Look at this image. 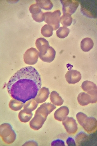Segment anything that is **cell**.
<instances>
[{
  "mask_svg": "<svg viewBox=\"0 0 97 146\" xmlns=\"http://www.w3.org/2000/svg\"><path fill=\"white\" fill-rule=\"evenodd\" d=\"M42 86L41 75L32 67L18 70L10 79L7 89L13 99L23 103L36 97Z\"/></svg>",
  "mask_w": 97,
  "mask_h": 146,
  "instance_id": "cell-1",
  "label": "cell"
},
{
  "mask_svg": "<svg viewBox=\"0 0 97 146\" xmlns=\"http://www.w3.org/2000/svg\"><path fill=\"white\" fill-rule=\"evenodd\" d=\"M0 135L5 143L10 144L16 139L17 135L10 124L3 123L0 126Z\"/></svg>",
  "mask_w": 97,
  "mask_h": 146,
  "instance_id": "cell-2",
  "label": "cell"
},
{
  "mask_svg": "<svg viewBox=\"0 0 97 146\" xmlns=\"http://www.w3.org/2000/svg\"><path fill=\"white\" fill-rule=\"evenodd\" d=\"M44 21L48 25L52 26L53 30H56L60 27V19L61 13L59 10L53 12H48L44 13Z\"/></svg>",
  "mask_w": 97,
  "mask_h": 146,
  "instance_id": "cell-3",
  "label": "cell"
},
{
  "mask_svg": "<svg viewBox=\"0 0 97 146\" xmlns=\"http://www.w3.org/2000/svg\"><path fill=\"white\" fill-rule=\"evenodd\" d=\"M60 2L63 5V15L69 16L76 12L79 5V1L77 0H64Z\"/></svg>",
  "mask_w": 97,
  "mask_h": 146,
  "instance_id": "cell-4",
  "label": "cell"
},
{
  "mask_svg": "<svg viewBox=\"0 0 97 146\" xmlns=\"http://www.w3.org/2000/svg\"><path fill=\"white\" fill-rule=\"evenodd\" d=\"M81 88L87 94H89L92 99V104L97 102V86L93 82L85 81L82 83Z\"/></svg>",
  "mask_w": 97,
  "mask_h": 146,
  "instance_id": "cell-5",
  "label": "cell"
},
{
  "mask_svg": "<svg viewBox=\"0 0 97 146\" xmlns=\"http://www.w3.org/2000/svg\"><path fill=\"white\" fill-rule=\"evenodd\" d=\"M39 52L34 48H31L26 50L23 55L25 63L29 65H33L38 61Z\"/></svg>",
  "mask_w": 97,
  "mask_h": 146,
  "instance_id": "cell-6",
  "label": "cell"
},
{
  "mask_svg": "<svg viewBox=\"0 0 97 146\" xmlns=\"http://www.w3.org/2000/svg\"><path fill=\"white\" fill-rule=\"evenodd\" d=\"M62 124L67 133L70 135L75 134L77 131V124L76 123V120L72 117H66L62 121Z\"/></svg>",
  "mask_w": 97,
  "mask_h": 146,
  "instance_id": "cell-7",
  "label": "cell"
},
{
  "mask_svg": "<svg viewBox=\"0 0 97 146\" xmlns=\"http://www.w3.org/2000/svg\"><path fill=\"white\" fill-rule=\"evenodd\" d=\"M46 119L47 117L36 112L33 119L30 122V126L33 130H39L42 128Z\"/></svg>",
  "mask_w": 97,
  "mask_h": 146,
  "instance_id": "cell-8",
  "label": "cell"
},
{
  "mask_svg": "<svg viewBox=\"0 0 97 146\" xmlns=\"http://www.w3.org/2000/svg\"><path fill=\"white\" fill-rule=\"evenodd\" d=\"M97 119L94 117H87L82 124V128L87 133H94L97 130Z\"/></svg>",
  "mask_w": 97,
  "mask_h": 146,
  "instance_id": "cell-9",
  "label": "cell"
},
{
  "mask_svg": "<svg viewBox=\"0 0 97 146\" xmlns=\"http://www.w3.org/2000/svg\"><path fill=\"white\" fill-rule=\"evenodd\" d=\"M66 81L70 84H75L78 83L82 78V75L79 72L76 70H68L65 75Z\"/></svg>",
  "mask_w": 97,
  "mask_h": 146,
  "instance_id": "cell-10",
  "label": "cell"
},
{
  "mask_svg": "<svg viewBox=\"0 0 97 146\" xmlns=\"http://www.w3.org/2000/svg\"><path fill=\"white\" fill-rule=\"evenodd\" d=\"M56 106L54 104H52V103H44L37 108L36 112L47 117L48 115L56 109Z\"/></svg>",
  "mask_w": 97,
  "mask_h": 146,
  "instance_id": "cell-11",
  "label": "cell"
},
{
  "mask_svg": "<svg viewBox=\"0 0 97 146\" xmlns=\"http://www.w3.org/2000/svg\"><path fill=\"white\" fill-rule=\"evenodd\" d=\"M36 47L39 50V55H41L45 54L47 52L48 48L50 47V45L48 41L46 39L41 37L37 39L36 41Z\"/></svg>",
  "mask_w": 97,
  "mask_h": 146,
  "instance_id": "cell-12",
  "label": "cell"
},
{
  "mask_svg": "<svg viewBox=\"0 0 97 146\" xmlns=\"http://www.w3.org/2000/svg\"><path fill=\"white\" fill-rule=\"evenodd\" d=\"M50 91L48 88L43 87L41 88L37 93V95L34 98V100L38 103L41 104L45 102L48 98L50 95Z\"/></svg>",
  "mask_w": 97,
  "mask_h": 146,
  "instance_id": "cell-13",
  "label": "cell"
},
{
  "mask_svg": "<svg viewBox=\"0 0 97 146\" xmlns=\"http://www.w3.org/2000/svg\"><path fill=\"white\" fill-rule=\"evenodd\" d=\"M56 52L52 47L48 48L47 52L45 54L39 55V58L43 62L47 63H51L55 58Z\"/></svg>",
  "mask_w": 97,
  "mask_h": 146,
  "instance_id": "cell-14",
  "label": "cell"
},
{
  "mask_svg": "<svg viewBox=\"0 0 97 146\" xmlns=\"http://www.w3.org/2000/svg\"><path fill=\"white\" fill-rule=\"evenodd\" d=\"M69 109L68 107L63 106L60 107L55 111L54 117L56 120L61 121L68 116L69 114Z\"/></svg>",
  "mask_w": 97,
  "mask_h": 146,
  "instance_id": "cell-15",
  "label": "cell"
},
{
  "mask_svg": "<svg viewBox=\"0 0 97 146\" xmlns=\"http://www.w3.org/2000/svg\"><path fill=\"white\" fill-rule=\"evenodd\" d=\"M78 102L81 106H87L92 104V99L89 94L85 92L80 93L77 97Z\"/></svg>",
  "mask_w": 97,
  "mask_h": 146,
  "instance_id": "cell-16",
  "label": "cell"
},
{
  "mask_svg": "<svg viewBox=\"0 0 97 146\" xmlns=\"http://www.w3.org/2000/svg\"><path fill=\"white\" fill-rule=\"evenodd\" d=\"M94 42L92 39L89 37H86L82 39L81 42V48L84 52H88L93 48Z\"/></svg>",
  "mask_w": 97,
  "mask_h": 146,
  "instance_id": "cell-17",
  "label": "cell"
},
{
  "mask_svg": "<svg viewBox=\"0 0 97 146\" xmlns=\"http://www.w3.org/2000/svg\"><path fill=\"white\" fill-rule=\"evenodd\" d=\"M33 114L32 112L26 110L25 109L21 110L19 114V120L23 123L29 121L32 118Z\"/></svg>",
  "mask_w": 97,
  "mask_h": 146,
  "instance_id": "cell-18",
  "label": "cell"
},
{
  "mask_svg": "<svg viewBox=\"0 0 97 146\" xmlns=\"http://www.w3.org/2000/svg\"><path fill=\"white\" fill-rule=\"evenodd\" d=\"M50 100L52 104L56 106H61L64 103V100L56 91H53L50 93Z\"/></svg>",
  "mask_w": 97,
  "mask_h": 146,
  "instance_id": "cell-19",
  "label": "cell"
},
{
  "mask_svg": "<svg viewBox=\"0 0 97 146\" xmlns=\"http://www.w3.org/2000/svg\"><path fill=\"white\" fill-rule=\"evenodd\" d=\"M89 137L88 135H87L84 132H80L75 136L76 143L78 146H82L84 144V143H86V142L88 141Z\"/></svg>",
  "mask_w": 97,
  "mask_h": 146,
  "instance_id": "cell-20",
  "label": "cell"
},
{
  "mask_svg": "<svg viewBox=\"0 0 97 146\" xmlns=\"http://www.w3.org/2000/svg\"><path fill=\"white\" fill-rule=\"evenodd\" d=\"M36 2V4L39 5L41 9L44 10H51L53 7V3L50 0H37Z\"/></svg>",
  "mask_w": 97,
  "mask_h": 146,
  "instance_id": "cell-21",
  "label": "cell"
},
{
  "mask_svg": "<svg viewBox=\"0 0 97 146\" xmlns=\"http://www.w3.org/2000/svg\"><path fill=\"white\" fill-rule=\"evenodd\" d=\"M24 104L22 102L13 99L10 101L9 106L12 110L17 111L21 110L23 106H24Z\"/></svg>",
  "mask_w": 97,
  "mask_h": 146,
  "instance_id": "cell-22",
  "label": "cell"
},
{
  "mask_svg": "<svg viewBox=\"0 0 97 146\" xmlns=\"http://www.w3.org/2000/svg\"><path fill=\"white\" fill-rule=\"evenodd\" d=\"M38 103L34 99H31L26 102L24 105V109L30 112H32L37 108Z\"/></svg>",
  "mask_w": 97,
  "mask_h": 146,
  "instance_id": "cell-23",
  "label": "cell"
},
{
  "mask_svg": "<svg viewBox=\"0 0 97 146\" xmlns=\"http://www.w3.org/2000/svg\"><path fill=\"white\" fill-rule=\"evenodd\" d=\"M70 32V29L66 27H60L56 31V34L57 37L60 38H65L68 36Z\"/></svg>",
  "mask_w": 97,
  "mask_h": 146,
  "instance_id": "cell-24",
  "label": "cell"
},
{
  "mask_svg": "<svg viewBox=\"0 0 97 146\" xmlns=\"http://www.w3.org/2000/svg\"><path fill=\"white\" fill-rule=\"evenodd\" d=\"M53 28L48 25H44L41 29V34L44 37H49L53 35Z\"/></svg>",
  "mask_w": 97,
  "mask_h": 146,
  "instance_id": "cell-25",
  "label": "cell"
},
{
  "mask_svg": "<svg viewBox=\"0 0 97 146\" xmlns=\"http://www.w3.org/2000/svg\"><path fill=\"white\" fill-rule=\"evenodd\" d=\"M60 23L64 27L70 26L72 23V18L71 16L63 15L60 17Z\"/></svg>",
  "mask_w": 97,
  "mask_h": 146,
  "instance_id": "cell-26",
  "label": "cell"
},
{
  "mask_svg": "<svg viewBox=\"0 0 97 146\" xmlns=\"http://www.w3.org/2000/svg\"><path fill=\"white\" fill-rule=\"evenodd\" d=\"M29 11L30 12L32 15H36L41 13L42 11L39 5L37 4H33L29 7Z\"/></svg>",
  "mask_w": 97,
  "mask_h": 146,
  "instance_id": "cell-27",
  "label": "cell"
},
{
  "mask_svg": "<svg viewBox=\"0 0 97 146\" xmlns=\"http://www.w3.org/2000/svg\"><path fill=\"white\" fill-rule=\"evenodd\" d=\"M87 117V115L86 114H84L82 112H79L76 115V119L78 120V123L80 124V125L81 126H82V124L84 122V120H86V119Z\"/></svg>",
  "mask_w": 97,
  "mask_h": 146,
  "instance_id": "cell-28",
  "label": "cell"
},
{
  "mask_svg": "<svg viewBox=\"0 0 97 146\" xmlns=\"http://www.w3.org/2000/svg\"><path fill=\"white\" fill-rule=\"evenodd\" d=\"M43 12H41V13L36 14V15H32L33 19L37 23H41L44 21V14Z\"/></svg>",
  "mask_w": 97,
  "mask_h": 146,
  "instance_id": "cell-29",
  "label": "cell"
},
{
  "mask_svg": "<svg viewBox=\"0 0 97 146\" xmlns=\"http://www.w3.org/2000/svg\"><path fill=\"white\" fill-rule=\"evenodd\" d=\"M52 146H65V142L62 140L57 139L52 142L51 143Z\"/></svg>",
  "mask_w": 97,
  "mask_h": 146,
  "instance_id": "cell-30",
  "label": "cell"
},
{
  "mask_svg": "<svg viewBox=\"0 0 97 146\" xmlns=\"http://www.w3.org/2000/svg\"><path fill=\"white\" fill-rule=\"evenodd\" d=\"M66 143L68 146H76V142L75 141V140L71 137H68L67 139H66Z\"/></svg>",
  "mask_w": 97,
  "mask_h": 146,
  "instance_id": "cell-31",
  "label": "cell"
},
{
  "mask_svg": "<svg viewBox=\"0 0 97 146\" xmlns=\"http://www.w3.org/2000/svg\"><path fill=\"white\" fill-rule=\"evenodd\" d=\"M23 146H37V143L35 141H28L23 144Z\"/></svg>",
  "mask_w": 97,
  "mask_h": 146,
  "instance_id": "cell-32",
  "label": "cell"
}]
</instances>
